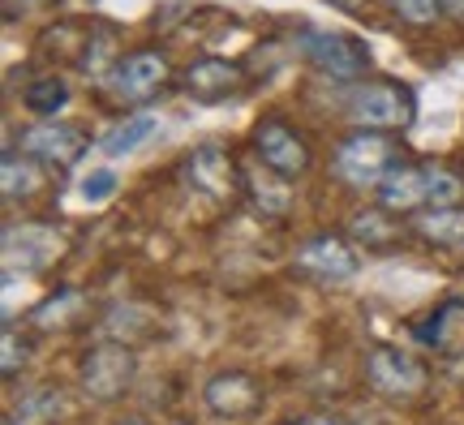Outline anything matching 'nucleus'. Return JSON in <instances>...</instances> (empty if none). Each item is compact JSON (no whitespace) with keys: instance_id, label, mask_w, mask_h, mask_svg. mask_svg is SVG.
I'll list each match as a JSON object with an SVG mask.
<instances>
[{"instance_id":"b1692460","label":"nucleus","mask_w":464,"mask_h":425,"mask_svg":"<svg viewBox=\"0 0 464 425\" xmlns=\"http://www.w3.org/2000/svg\"><path fill=\"white\" fill-rule=\"evenodd\" d=\"M112 189H116V172H108V168H100V172H91V177L82 180L86 202H103V198H112Z\"/></svg>"},{"instance_id":"6ab92c4d","label":"nucleus","mask_w":464,"mask_h":425,"mask_svg":"<svg viewBox=\"0 0 464 425\" xmlns=\"http://www.w3.org/2000/svg\"><path fill=\"white\" fill-rule=\"evenodd\" d=\"M112 48H116V34L108 31V26H100V31L86 39L82 56H78V69H82L86 78H112V69L121 65Z\"/></svg>"},{"instance_id":"5701e85b","label":"nucleus","mask_w":464,"mask_h":425,"mask_svg":"<svg viewBox=\"0 0 464 425\" xmlns=\"http://www.w3.org/2000/svg\"><path fill=\"white\" fill-rule=\"evenodd\" d=\"M78 305H82V296L73 293V288H61V293L48 296V301L34 310V323H39V327H48L52 318H56V323H65V310H78Z\"/></svg>"},{"instance_id":"1a4fd4ad","label":"nucleus","mask_w":464,"mask_h":425,"mask_svg":"<svg viewBox=\"0 0 464 425\" xmlns=\"http://www.w3.org/2000/svg\"><path fill=\"white\" fill-rule=\"evenodd\" d=\"M17 150L26 159H34V164L69 168L78 164V155L86 150V133L78 125H65V121H34L31 130H22Z\"/></svg>"},{"instance_id":"4be33fe9","label":"nucleus","mask_w":464,"mask_h":425,"mask_svg":"<svg viewBox=\"0 0 464 425\" xmlns=\"http://www.w3.org/2000/svg\"><path fill=\"white\" fill-rule=\"evenodd\" d=\"M392 9H396V17L409 22V26H430V22H439V14H443V0H392Z\"/></svg>"},{"instance_id":"4468645a","label":"nucleus","mask_w":464,"mask_h":425,"mask_svg":"<svg viewBox=\"0 0 464 425\" xmlns=\"http://www.w3.org/2000/svg\"><path fill=\"white\" fill-rule=\"evenodd\" d=\"M241 189H246V194L254 198V207L263 215H271V219H280V215L293 211V189H288V180L263 164L241 172Z\"/></svg>"},{"instance_id":"c85d7f7f","label":"nucleus","mask_w":464,"mask_h":425,"mask_svg":"<svg viewBox=\"0 0 464 425\" xmlns=\"http://www.w3.org/2000/svg\"><path fill=\"white\" fill-rule=\"evenodd\" d=\"M9 425H14V421H9Z\"/></svg>"},{"instance_id":"0eeeda50","label":"nucleus","mask_w":464,"mask_h":425,"mask_svg":"<svg viewBox=\"0 0 464 425\" xmlns=\"http://www.w3.org/2000/svg\"><path fill=\"white\" fill-rule=\"evenodd\" d=\"M181 180L189 194L198 198H211V202H224L241 189V168L228 159V150L216 147V142H207V147H194L185 155L181 164Z\"/></svg>"},{"instance_id":"6e6552de","label":"nucleus","mask_w":464,"mask_h":425,"mask_svg":"<svg viewBox=\"0 0 464 425\" xmlns=\"http://www.w3.org/2000/svg\"><path fill=\"white\" fill-rule=\"evenodd\" d=\"M297 271H305L318 284H344L362 271V249L340 232H318L297 249Z\"/></svg>"},{"instance_id":"aec40b11","label":"nucleus","mask_w":464,"mask_h":425,"mask_svg":"<svg viewBox=\"0 0 464 425\" xmlns=\"http://www.w3.org/2000/svg\"><path fill=\"white\" fill-rule=\"evenodd\" d=\"M22 103H26V112L52 121V116L69 103V86L61 82V78H39V82H31L22 91Z\"/></svg>"},{"instance_id":"20e7f679","label":"nucleus","mask_w":464,"mask_h":425,"mask_svg":"<svg viewBox=\"0 0 464 425\" xmlns=\"http://www.w3.org/2000/svg\"><path fill=\"white\" fill-rule=\"evenodd\" d=\"M133 374H138L133 348L112 343V340L86 348L82 365H78V382H82V391L91 395L95 404H112V400H121V395H125V387L133 382Z\"/></svg>"},{"instance_id":"dca6fc26","label":"nucleus","mask_w":464,"mask_h":425,"mask_svg":"<svg viewBox=\"0 0 464 425\" xmlns=\"http://www.w3.org/2000/svg\"><path fill=\"white\" fill-rule=\"evenodd\" d=\"M155 133H160V116L138 112V116H130V121H121V125L100 142V150L108 159H125V155H133L138 147H147Z\"/></svg>"},{"instance_id":"f257e3e1","label":"nucleus","mask_w":464,"mask_h":425,"mask_svg":"<svg viewBox=\"0 0 464 425\" xmlns=\"http://www.w3.org/2000/svg\"><path fill=\"white\" fill-rule=\"evenodd\" d=\"M396 164H400L396 138L392 133H374V130L348 133L332 155V172L344 180L348 189H379Z\"/></svg>"},{"instance_id":"423d86ee","label":"nucleus","mask_w":464,"mask_h":425,"mask_svg":"<svg viewBox=\"0 0 464 425\" xmlns=\"http://www.w3.org/2000/svg\"><path fill=\"white\" fill-rule=\"evenodd\" d=\"M254 155H258V164L271 168V172H280L284 180L305 177L310 164H314L310 142H305L293 125H284L280 116H266V121L254 125Z\"/></svg>"},{"instance_id":"39448f33","label":"nucleus","mask_w":464,"mask_h":425,"mask_svg":"<svg viewBox=\"0 0 464 425\" xmlns=\"http://www.w3.org/2000/svg\"><path fill=\"white\" fill-rule=\"evenodd\" d=\"M301 52L318 73L340 78V82H357L370 69V48L357 34L344 31H301Z\"/></svg>"},{"instance_id":"9b49d317","label":"nucleus","mask_w":464,"mask_h":425,"mask_svg":"<svg viewBox=\"0 0 464 425\" xmlns=\"http://www.w3.org/2000/svg\"><path fill=\"white\" fill-rule=\"evenodd\" d=\"M181 91L194 103H224V99L246 91V69L224 61V56H202V61H194L185 69Z\"/></svg>"},{"instance_id":"bb28decb","label":"nucleus","mask_w":464,"mask_h":425,"mask_svg":"<svg viewBox=\"0 0 464 425\" xmlns=\"http://www.w3.org/2000/svg\"><path fill=\"white\" fill-rule=\"evenodd\" d=\"M443 14H451V17H464V0H443Z\"/></svg>"},{"instance_id":"412c9836","label":"nucleus","mask_w":464,"mask_h":425,"mask_svg":"<svg viewBox=\"0 0 464 425\" xmlns=\"http://www.w3.org/2000/svg\"><path fill=\"white\" fill-rule=\"evenodd\" d=\"M464 202V180L448 168L430 164V207H460Z\"/></svg>"},{"instance_id":"a211bd4d","label":"nucleus","mask_w":464,"mask_h":425,"mask_svg":"<svg viewBox=\"0 0 464 425\" xmlns=\"http://www.w3.org/2000/svg\"><path fill=\"white\" fill-rule=\"evenodd\" d=\"M44 189V164L26 159L22 150H9L5 155V198L17 202V198H34Z\"/></svg>"},{"instance_id":"393cba45","label":"nucleus","mask_w":464,"mask_h":425,"mask_svg":"<svg viewBox=\"0 0 464 425\" xmlns=\"http://www.w3.org/2000/svg\"><path fill=\"white\" fill-rule=\"evenodd\" d=\"M17 357H26V348L17 353V331H14V327H5V378H14V374H17V365H22Z\"/></svg>"},{"instance_id":"f8f14e48","label":"nucleus","mask_w":464,"mask_h":425,"mask_svg":"<svg viewBox=\"0 0 464 425\" xmlns=\"http://www.w3.org/2000/svg\"><path fill=\"white\" fill-rule=\"evenodd\" d=\"M168 82V61L160 52H130V56H121V65L112 69V86L116 99H125V103H142V99L160 95Z\"/></svg>"},{"instance_id":"f3484780","label":"nucleus","mask_w":464,"mask_h":425,"mask_svg":"<svg viewBox=\"0 0 464 425\" xmlns=\"http://www.w3.org/2000/svg\"><path fill=\"white\" fill-rule=\"evenodd\" d=\"M348 232L362 241L365 249H392L400 241V224H392V211H382V207H374V211H357L353 219H348Z\"/></svg>"},{"instance_id":"cd10ccee","label":"nucleus","mask_w":464,"mask_h":425,"mask_svg":"<svg viewBox=\"0 0 464 425\" xmlns=\"http://www.w3.org/2000/svg\"><path fill=\"white\" fill-rule=\"evenodd\" d=\"M121 425H142V421H121Z\"/></svg>"},{"instance_id":"2eb2a0df","label":"nucleus","mask_w":464,"mask_h":425,"mask_svg":"<svg viewBox=\"0 0 464 425\" xmlns=\"http://www.w3.org/2000/svg\"><path fill=\"white\" fill-rule=\"evenodd\" d=\"M409 228H413L426 246L456 249V246H464V207H430V211L413 215Z\"/></svg>"},{"instance_id":"f03ea898","label":"nucleus","mask_w":464,"mask_h":425,"mask_svg":"<svg viewBox=\"0 0 464 425\" xmlns=\"http://www.w3.org/2000/svg\"><path fill=\"white\" fill-rule=\"evenodd\" d=\"M344 108L357 130H374V133L404 130L413 121V95H409V86L400 82H357L348 91Z\"/></svg>"},{"instance_id":"7ed1b4c3","label":"nucleus","mask_w":464,"mask_h":425,"mask_svg":"<svg viewBox=\"0 0 464 425\" xmlns=\"http://www.w3.org/2000/svg\"><path fill=\"white\" fill-rule=\"evenodd\" d=\"M362 370H365L370 391L382 395V400H417V395L430 387L426 365H421L413 353H400L396 343H379V348H370L365 361H362Z\"/></svg>"},{"instance_id":"9d476101","label":"nucleus","mask_w":464,"mask_h":425,"mask_svg":"<svg viewBox=\"0 0 464 425\" xmlns=\"http://www.w3.org/2000/svg\"><path fill=\"white\" fill-rule=\"evenodd\" d=\"M202 404L224 421H246L263 409V382L246 370H224L202 387Z\"/></svg>"},{"instance_id":"ddd939ff","label":"nucleus","mask_w":464,"mask_h":425,"mask_svg":"<svg viewBox=\"0 0 464 425\" xmlns=\"http://www.w3.org/2000/svg\"><path fill=\"white\" fill-rule=\"evenodd\" d=\"M379 207L382 211H417V207H430V164H409V159H400L387 180L379 185Z\"/></svg>"},{"instance_id":"a878e982","label":"nucleus","mask_w":464,"mask_h":425,"mask_svg":"<svg viewBox=\"0 0 464 425\" xmlns=\"http://www.w3.org/2000/svg\"><path fill=\"white\" fill-rule=\"evenodd\" d=\"M288 425H348V421H340V417H297Z\"/></svg>"}]
</instances>
